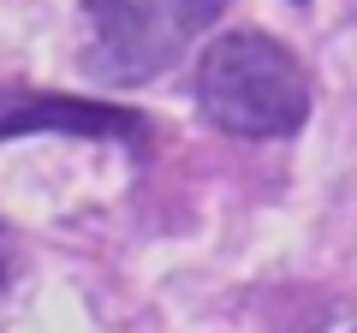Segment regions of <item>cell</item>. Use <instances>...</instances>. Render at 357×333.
<instances>
[{
  "instance_id": "cell-3",
  "label": "cell",
  "mask_w": 357,
  "mask_h": 333,
  "mask_svg": "<svg viewBox=\"0 0 357 333\" xmlns=\"http://www.w3.org/2000/svg\"><path fill=\"white\" fill-rule=\"evenodd\" d=\"M24 131H66V137H137L143 119L107 102H72V95H13L0 102V143Z\"/></svg>"
},
{
  "instance_id": "cell-2",
  "label": "cell",
  "mask_w": 357,
  "mask_h": 333,
  "mask_svg": "<svg viewBox=\"0 0 357 333\" xmlns=\"http://www.w3.org/2000/svg\"><path fill=\"white\" fill-rule=\"evenodd\" d=\"M220 6L227 0H84V18L96 30L84 72L107 84H143L191 48V36L215 24Z\"/></svg>"
},
{
  "instance_id": "cell-1",
  "label": "cell",
  "mask_w": 357,
  "mask_h": 333,
  "mask_svg": "<svg viewBox=\"0 0 357 333\" xmlns=\"http://www.w3.org/2000/svg\"><path fill=\"white\" fill-rule=\"evenodd\" d=\"M197 102L208 125L232 137H292L310 119V77L280 42L232 30L208 42L197 65Z\"/></svg>"
}]
</instances>
